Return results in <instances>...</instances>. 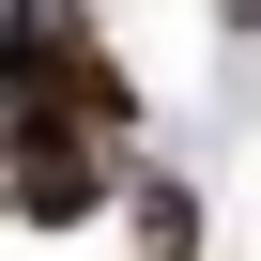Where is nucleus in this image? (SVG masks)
I'll list each match as a JSON object with an SVG mask.
<instances>
[{"label": "nucleus", "mask_w": 261, "mask_h": 261, "mask_svg": "<svg viewBox=\"0 0 261 261\" xmlns=\"http://www.w3.org/2000/svg\"><path fill=\"white\" fill-rule=\"evenodd\" d=\"M0 139H139V77L77 0H0Z\"/></svg>", "instance_id": "obj_1"}, {"label": "nucleus", "mask_w": 261, "mask_h": 261, "mask_svg": "<svg viewBox=\"0 0 261 261\" xmlns=\"http://www.w3.org/2000/svg\"><path fill=\"white\" fill-rule=\"evenodd\" d=\"M123 185H139L123 139H0V215L16 230H92Z\"/></svg>", "instance_id": "obj_2"}, {"label": "nucleus", "mask_w": 261, "mask_h": 261, "mask_svg": "<svg viewBox=\"0 0 261 261\" xmlns=\"http://www.w3.org/2000/svg\"><path fill=\"white\" fill-rule=\"evenodd\" d=\"M123 246H139V261H200V185L185 169H139V185H123Z\"/></svg>", "instance_id": "obj_3"}, {"label": "nucleus", "mask_w": 261, "mask_h": 261, "mask_svg": "<svg viewBox=\"0 0 261 261\" xmlns=\"http://www.w3.org/2000/svg\"><path fill=\"white\" fill-rule=\"evenodd\" d=\"M215 31H261V0H215Z\"/></svg>", "instance_id": "obj_4"}]
</instances>
